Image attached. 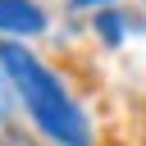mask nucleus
Returning <instances> with one entry per match:
<instances>
[{
  "instance_id": "5",
  "label": "nucleus",
  "mask_w": 146,
  "mask_h": 146,
  "mask_svg": "<svg viewBox=\"0 0 146 146\" xmlns=\"http://www.w3.org/2000/svg\"><path fill=\"white\" fill-rule=\"evenodd\" d=\"M9 87H14V82H9V73H5V64H0V119L9 114Z\"/></svg>"
},
{
  "instance_id": "3",
  "label": "nucleus",
  "mask_w": 146,
  "mask_h": 146,
  "mask_svg": "<svg viewBox=\"0 0 146 146\" xmlns=\"http://www.w3.org/2000/svg\"><path fill=\"white\" fill-rule=\"evenodd\" d=\"M91 32H100V41H105V46H119V41H123V32H128V18H123V9L114 5V9H100V14H91Z\"/></svg>"
},
{
  "instance_id": "4",
  "label": "nucleus",
  "mask_w": 146,
  "mask_h": 146,
  "mask_svg": "<svg viewBox=\"0 0 146 146\" xmlns=\"http://www.w3.org/2000/svg\"><path fill=\"white\" fill-rule=\"evenodd\" d=\"M73 9H91V14H100V9H114L119 0H68Z\"/></svg>"
},
{
  "instance_id": "1",
  "label": "nucleus",
  "mask_w": 146,
  "mask_h": 146,
  "mask_svg": "<svg viewBox=\"0 0 146 146\" xmlns=\"http://www.w3.org/2000/svg\"><path fill=\"white\" fill-rule=\"evenodd\" d=\"M0 64L23 100V110L32 114V123L59 141V146H91V123L82 114V105L64 91V82L23 46V41H0Z\"/></svg>"
},
{
  "instance_id": "2",
  "label": "nucleus",
  "mask_w": 146,
  "mask_h": 146,
  "mask_svg": "<svg viewBox=\"0 0 146 146\" xmlns=\"http://www.w3.org/2000/svg\"><path fill=\"white\" fill-rule=\"evenodd\" d=\"M46 9L36 0H0V36L9 41H27L36 32H46Z\"/></svg>"
}]
</instances>
